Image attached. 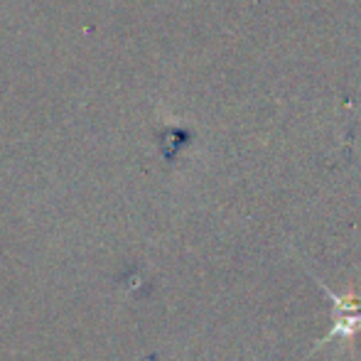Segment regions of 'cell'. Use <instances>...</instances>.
I'll return each mask as SVG.
<instances>
[{"mask_svg":"<svg viewBox=\"0 0 361 361\" xmlns=\"http://www.w3.org/2000/svg\"><path fill=\"white\" fill-rule=\"evenodd\" d=\"M329 295L334 298V305H337V312H339V319L337 324H334L332 334L329 337H347V334L357 332L361 329V298L359 295H347V298H339V295H334L332 290H327ZM327 337V339H329Z\"/></svg>","mask_w":361,"mask_h":361,"instance_id":"obj_1","label":"cell"}]
</instances>
